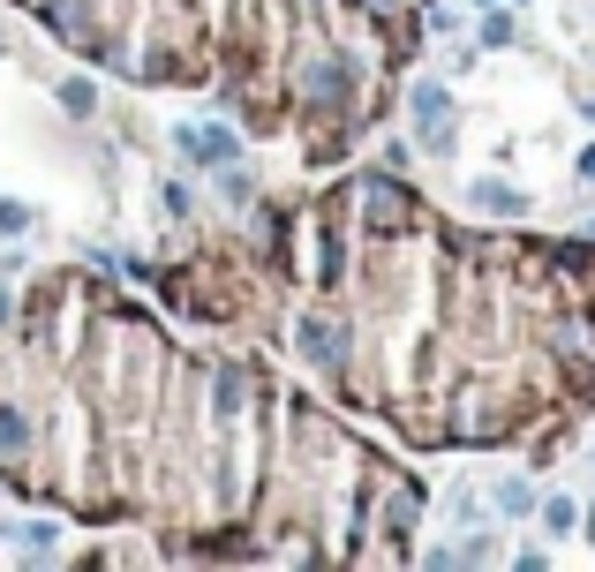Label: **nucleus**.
<instances>
[{"label":"nucleus","mask_w":595,"mask_h":572,"mask_svg":"<svg viewBox=\"0 0 595 572\" xmlns=\"http://www.w3.org/2000/svg\"><path fill=\"white\" fill-rule=\"evenodd\" d=\"M158 301L295 354L430 452L528 444L595 400V242L460 234L392 173L257 204L158 264Z\"/></svg>","instance_id":"f257e3e1"},{"label":"nucleus","mask_w":595,"mask_h":572,"mask_svg":"<svg viewBox=\"0 0 595 572\" xmlns=\"http://www.w3.org/2000/svg\"><path fill=\"white\" fill-rule=\"evenodd\" d=\"M23 339L53 347L76 392V452H46L15 490H53L76 520L158 528L189 558H408L423 482L264 362L173 347L83 272L38 280Z\"/></svg>","instance_id":"f03ea898"},{"label":"nucleus","mask_w":595,"mask_h":572,"mask_svg":"<svg viewBox=\"0 0 595 572\" xmlns=\"http://www.w3.org/2000/svg\"><path fill=\"white\" fill-rule=\"evenodd\" d=\"M129 83H211L249 136H301L309 166L370 136L423 46L400 0H23Z\"/></svg>","instance_id":"7ed1b4c3"},{"label":"nucleus","mask_w":595,"mask_h":572,"mask_svg":"<svg viewBox=\"0 0 595 572\" xmlns=\"http://www.w3.org/2000/svg\"><path fill=\"white\" fill-rule=\"evenodd\" d=\"M408 106H415V121H423V143H430V151H452V99L445 91H438V83H415Z\"/></svg>","instance_id":"20e7f679"},{"label":"nucleus","mask_w":595,"mask_h":572,"mask_svg":"<svg viewBox=\"0 0 595 572\" xmlns=\"http://www.w3.org/2000/svg\"><path fill=\"white\" fill-rule=\"evenodd\" d=\"M475 204H482V211H528V196L505 188V181H475Z\"/></svg>","instance_id":"39448f33"},{"label":"nucleus","mask_w":595,"mask_h":572,"mask_svg":"<svg viewBox=\"0 0 595 572\" xmlns=\"http://www.w3.org/2000/svg\"><path fill=\"white\" fill-rule=\"evenodd\" d=\"M497 505H505V512H528V505H535V490H528V482H505V490H497Z\"/></svg>","instance_id":"423d86ee"},{"label":"nucleus","mask_w":595,"mask_h":572,"mask_svg":"<svg viewBox=\"0 0 595 572\" xmlns=\"http://www.w3.org/2000/svg\"><path fill=\"white\" fill-rule=\"evenodd\" d=\"M61 99H68L76 114H91V106H99V91H91V83H61Z\"/></svg>","instance_id":"0eeeda50"},{"label":"nucleus","mask_w":595,"mask_h":572,"mask_svg":"<svg viewBox=\"0 0 595 572\" xmlns=\"http://www.w3.org/2000/svg\"><path fill=\"white\" fill-rule=\"evenodd\" d=\"M8 316H15V309H8V294H0V324H8Z\"/></svg>","instance_id":"6e6552de"}]
</instances>
